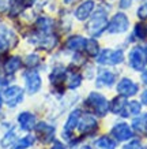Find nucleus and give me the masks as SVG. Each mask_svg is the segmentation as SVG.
I'll return each instance as SVG.
<instances>
[{
    "label": "nucleus",
    "mask_w": 147,
    "mask_h": 149,
    "mask_svg": "<svg viewBox=\"0 0 147 149\" xmlns=\"http://www.w3.org/2000/svg\"><path fill=\"white\" fill-rule=\"evenodd\" d=\"M87 104L94 109V113L98 115V116H105L109 109V104H108V100L105 99V96H102L98 92H93L90 93L89 97H87Z\"/></svg>",
    "instance_id": "f257e3e1"
},
{
    "label": "nucleus",
    "mask_w": 147,
    "mask_h": 149,
    "mask_svg": "<svg viewBox=\"0 0 147 149\" xmlns=\"http://www.w3.org/2000/svg\"><path fill=\"white\" fill-rule=\"evenodd\" d=\"M108 26V18H106V14L104 13V11H97V13L94 14L93 19L90 21V23L87 25V30L91 36H99L101 33L106 29Z\"/></svg>",
    "instance_id": "f03ea898"
},
{
    "label": "nucleus",
    "mask_w": 147,
    "mask_h": 149,
    "mask_svg": "<svg viewBox=\"0 0 147 149\" xmlns=\"http://www.w3.org/2000/svg\"><path fill=\"white\" fill-rule=\"evenodd\" d=\"M123 60H124V52L121 49H104L97 58V62L99 64H108V66L120 64Z\"/></svg>",
    "instance_id": "7ed1b4c3"
},
{
    "label": "nucleus",
    "mask_w": 147,
    "mask_h": 149,
    "mask_svg": "<svg viewBox=\"0 0 147 149\" xmlns=\"http://www.w3.org/2000/svg\"><path fill=\"white\" fill-rule=\"evenodd\" d=\"M129 26V21L127 18V15L123 13H117L112 21L108 25V32L110 34H120V33L127 32V29Z\"/></svg>",
    "instance_id": "20e7f679"
},
{
    "label": "nucleus",
    "mask_w": 147,
    "mask_h": 149,
    "mask_svg": "<svg viewBox=\"0 0 147 149\" xmlns=\"http://www.w3.org/2000/svg\"><path fill=\"white\" fill-rule=\"evenodd\" d=\"M129 66L135 71H143L146 66V54L140 47H135L129 52Z\"/></svg>",
    "instance_id": "39448f33"
},
{
    "label": "nucleus",
    "mask_w": 147,
    "mask_h": 149,
    "mask_svg": "<svg viewBox=\"0 0 147 149\" xmlns=\"http://www.w3.org/2000/svg\"><path fill=\"white\" fill-rule=\"evenodd\" d=\"M4 99H6V103H7V105H8L10 108L17 107L23 100V89L17 85L10 86V88H7L4 91Z\"/></svg>",
    "instance_id": "423d86ee"
},
{
    "label": "nucleus",
    "mask_w": 147,
    "mask_h": 149,
    "mask_svg": "<svg viewBox=\"0 0 147 149\" xmlns=\"http://www.w3.org/2000/svg\"><path fill=\"white\" fill-rule=\"evenodd\" d=\"M23 77H25V85H26V91L29 95H34L41 89L42 81L37 71H27Z\"/></svg>",
    "instance_id": "0eeeda50"
},
{
    "label": "nucleus",
    "mask_w": 147,
    "mask_h": 149,
    "mask_svg": "<svg viewBox=\"0 0 147 149\" xmlns=\"http://www.w3.org/2000/svg\"><path fill=\"white\" fill-rule=\"evenodd\" d=\"M139 91L138 84H135L132 79L129 78H123L119 84H117V92L120 93V96H124V97H131V96H135Z\"/></svg>",
    "instance_id": "6e6552de"
},
{
    "label": "nucleus",
    "mask_w": 147,
    "mask_h": 149,
    "mask_svg": "<svg viewBox=\"0 0 147 149\" xmlns=\"http://www.w3.org/2000/svg\"><path fill=\"white\" fill-rule=\"evenodd\" d=\"M112 136L116 141H128L134 137V131L127 123H117L112 129Z\"/></svg>",
    "instance_id": "1a4fd4ad"
},
{
    "label": "nucleus",
    "mask_w": 147,
    "mask_h": 149,
    "mask_svg": "<svg viewBox=\"0 0 147 149\" xmlns=\"http://www.w3.org/2000/svg\"><path fill=\"white\" fill-rule=\"evenodd\" d=\"M97 119L93 116V115H90V113H86L83 116L79 119V122H78V126H79V131L80 133H83V134H87V133H91L97 129Z\"/></svg>",
    "instance_id": "9d476101"
},
{
    "label": "nucleus",
    "mask_w": 147,
    "mask_h": 149,
    "mask_svg": "<svg viewBox=\"0 0 147 149\" xmlns=\"http://www.w3.org/2000/svg\"><path fill=\"white\" fill-rule=\"evenodd\" d=\"M127 99L124 96H119V97H115L112 100V104H109V108L113 113H117V115H121V116H128V112L125 111L127 109Z\"/></svg>",
    "instance_id": "9b49d317"
},
{
    "label": "nucleus",
    "mask_w": 147,
    "mask_h": 149,
    "mask_svg": "<svg viewBox=\"0 0 147 149\" xmlns=\"http://www.w3.org/2000/svg\"><path fill=\"white\" fill-rule=\"evenodd\" d=\"M94 6L95 4H94L93 0H86V1H83V3L76 8L75 17L79 19V21H86V19L91 15V13H93Z\"/></svg>",
    "instance_id": "f8f14e48"
},
{
    "label": "nucleus",
    "mask_w": 147,
    "mask_h": 149,
    "mask_svg": "<svg viewBox=\"0 0 147 149\" xmlns=\"http://www.w3.org/2000/svg\"><path fill=\"white\" fill-rule=\"evenodd\" d=\"M18 123L22 130L29 131L36 127V116L31 112H21L18 115Z\"/></svg>",
    "instance_id": "ddd939ff"
},
{
    "label": "nucleus",
    "mask_w": 147,
    "mask_h": 149,
    "mask_svg": "<svg viewBox=\"0 0 147 149\" xmlns=\"http://www.w3.org/2000/svg\"><path fill=\"white\" fill-rule=\"evenodd\" d=\"M115 79H116V75L113 74L109 70H99L98 72V77H97V86L101 88V86H112L115 84Z\"/></svg>",
    "instance_id": "4468645a"
},
{
    "label": "nucleus",
    "mask_w": 147,
    "mask_h": 149,
    "mask_svg": "<svg viewBox=\"0 0 147 149\" xmlns=\"http://www.w3.org/2000/svg\"><path fill=\"white\" fill-rule=\"evenodd\" d=\"M80 119V109H74L70 116H68L66 126H64V133H72V130L78 126V122Z\"/></svg>",
    "instance_id": "2eb2a0df"
},
{
    "label": "nucleus",
    "mask_w": 147,
    "mask_h": 149,
    "mask_svg": "<svg viewBox=\"0 0 147 149\" xmlns=\"http://www.w3.org/2000/svg\"><path fill=\"white\" fill-rule=\"evenodd\" d=\"M34 129H36V131L41 137H45L44 141H50L52 137H53V134H55V127L49 126V125H46V123H44V122L38 123Z\"/></svg>",
    "instance_id": "dca6fc26"
},
{
    "label": "nucleus",
    "mask_w": 147,
    "mask_h": 149,
    "mask_svg": "<svg viewBox=\"0 0 147 149\" xmlns=\"http://www.w3.org/2000/svg\"><path fill=\"white\" fill-rule=\"evenodd\" d=\"M95 149H116V140H113L110 137H101L94 142Z\"/></svg>",
    "instance_id": "f3484780"
},
{
    "label": "nucleus",
    "mask_w": 147,
    "mask_h": 149,
    "mask_svg": "<svg viewBox=\"0 0 147 149\" xmlns=\"http://www.w3.org/2000/svg\"><path fill=\"white\" fill-rule=\"evenodd\" d=\"M22 66V60L19 56H12V58H10L4 64V70L7 74H14L15 71H18L19 68Z\"/></svg>",
    "instance_id": "a211bd4d"
},
{
    "label": "nucleus",
    "mask_w": 147,
    "mask_h": 149,
    "mask_svg": "<svg viewBox=\"0 0 147 149\" xmlns=\"http://www.w3.org/2000/svg\"><path fill=\"white\" fill-rule=\"evenodd\" d=\"M86 45V40L83 37L80 36H74V37H70L67 41V48L71 51H79V49H83Z\"/></svg>",
    "instance_id": "6ab92c4d"
},
{
    "label": "nucleus",
    "mask_w": 147,
    "mask_h": 149,
    "mask_svg": "<svg viewBox=\"0 0 147 149\" xmlns=\"http://www.w3.org/2000/svg\"><path fill=\"white\" fill-rule=\"evenodd\" d=\"M132 127L138 131H143L147 127V113H143L140 116L135 118L132 120Z\"/></svg>",
    "instance_id": "aec40b11"
},
{
    "label": "nucleus",
    "mask_w": 147,
    "mask_h": 149,
    "mask_svg": "<svg viewBox=\"0 0 147 149\" xmlns=\"http://www.w3.org/2000/svg\"><path fill=\"white\" fill-rule=\"evenodd\" d=\"M17 140V134H15V130H10L8 133H6V136L1 138L0 141V145H1V148H10L11 145L15 142Z\"/></svg>",
    "instance_id": "412c9836"
},
{
    "label": "nucleus",
    "mask_w": 147,
    "mask_h": 149,
    "mask_svg": "<svg viewBox=\"0 0 147 149\" xmlns=\"http://www.w3.org/2000/svg\"><path fill=\"white\" fill-rule=\"evenodd\" d=\"M37 26L40 29L42 33H48L50 30V27H52V19L46 18V17H42L37 21Z\"/></svg>",
    "instance_id": "4be33fe9"
},
{
    "label": "nucleus",
    "mask_w": 147,
    "mask_h": 149,
    "mask_svg": "<svg viewBox=\"0 0 147 149\" xmlns=\"http://www.w3.org/2000/svg\"><path fill=\"white\" fill-rule=\"evenodd\" d=\"M66 77V71H64V68H55L52 74H50V77L49 79L53 82V84H57V82H61Z\"/></svg>",
    "instance_id": "5701e85b"
},
{
    "label": "nucleus",
    "mask_w": 147,
    "mask_h": 149,
    "mask_svg": "<svg viewBox=\"0 0 147 149\" xmlns=\"http://www.w3.org/2000/svg\"><path fill=\"white\" fill-rule=\"evenodd\" d=\"M33 144H34V137L26 136L17 142V149H26V148H29V146H31Z\"/></svg>",
    "instance_id": "b1692460"
},
{
    "label": "nucleus",
    "mask_w": 147,
    "mask_h": 149,
    "mask_svg": "<svg viewBox=\"0 0 147 149\" xmlns=\"http://www.w3.org/2000/svg\"><path fill=\"white\" fill-rule=\"evenodd\" d=\"M86 51H87V54L91 55V56H95L98 55V42L95 40H87L86 41V45H85Z\"/></svg>",
    "instance_id": "393cba45"
},
{
    "label": "nucleus",
    "mask_w": 147,
    "mask_h": 149,
    "mask_svg": "<svg viewBox=\"0 0 147 149\" xmlns=\"http://www.w3.org/2000/svg\"><path fill=\"white\" fill-rule=\"evenodd\" d=\"M135 36L138 37V38H140V40L147 37V26L144 23H138L135 26Z\"/></svg>",
    "instance_id": "a878e982"
},
{
    "label": "nucleus",
    "mask_w": 147,
    "mask_h": 149,
    "mask_svg": "<svg viewBox=\"0 0 147 149\" xmlns=\"http://www.w3.org/2000/svg\"><path fill=\"white\" fill-rule=\"evenodd\" d=\"M82 84V75L79 74H72L70 77V81H68V88L70 89H76L78 86H80Z\"/></svg>",
    "instance_id": "bb28decb"
},
{
    "label": "nucleus",
    "mask_w": 147,
    "mask_h": 149,
    "mask_svg": "<svg viewBox=\"0 0 147 149\" xmlns=\"http://www.w3.org/2000/svg\"><path fill=\"white\" fill-rule=\"evenodd\" d=\"M142 111V104L138 103V101H131L128 104V113L131 115H139Z\"/></svg>",
    "instance_id": "cd10ccee"
},
{
    "label": "nucleus",
    "mask_w": 147,
    "mask_h": 149,
    "mask_svg": "<svg viewBox=\"0 0 147 149\" xmlns=\"http://www.w3.org/2000/svg\"><path fill=\"white\" fill-rule=\"evenodd\" d=\"M38 60H40V58H38L36 54H31L26 58V64L29 67H34V66L38 63Z\"/></svg>",
    "instance_id": "c85d7f7f"
},
{
    "label": "nucleus",
    "mask_w": 147,
    "mask_h": 149,
    "mask_svg": "<svg viewBox=\"0 0 147 149\" xmlns=\"http://www.w3.org/2000/svg\"><path fill=\"white\" fill-rule=\"evenodd\" d=\"M8 47H10L8 40H7V38H6L3 34H0V54L6 52V51L8 49Z\"/></svg>",
    "instance_id": "c756f323"
},
{
    "label": "nucleus",
    "mask_w": 147,
    "mask_h": 149,
    "mask_svg": "<svg viewBox=\"0 0 147 149\" xmlns=\"http://www.w3.org/2000/svg\"><path fill=\"white\" fill-rule=\"evenodd\" d=\"M138 17L140 19H144V18H147V1L146 3H143L140 7L138 8Z\"/></svg>",
    "instance_id": "7c9ffc66"
},
{
    "label": "nucleus",
    "mask_w": 147,
    "mask_h": 149,
    "mask_svg": "<svg viewBox=\"0 0 147 149\" xmlns=\"http://www.w3.org/2000/svg\"><path fill=\"white\" fill-rule=\"evenodd\" d=\"M124 149H142V145L139 141H131L128 145H125Z\"/></svg>",
    "instance_id": "2f4dec72"
},
{
    "label": "nucleus",
    "mask_w": 147,
    "mask_h": 149,
    "mask_svg": "<svg viewBox=\"0 0 147 149\" xmlns=\"http://www.w3.org/2000/svg\"><path fill=\"white\" fill-rule=\"evenodd\" d=\"M10 7V1L8 0H0V14L6 13Z\"/></svg>",
    "instance_id": "473e14b6"
},
{
    "label": "nucleus",
    "mask_w": 147,
    "mask_h": 149,
    "mask_svg": "<svg viewBox=\"0 0 147 149\" xmlns=\"http://www.w3.org/2000/svg\"><path fill=\"white\" fill-rule=\"evenodd\" d=\"M129 6H131V1H129V0H121V1H120V7H121V8H128Z\"/></svg>",
    "instance_id": "72a5a7b5"
},
{
    "label": "nucleus",
    "mask_w": 147,
    "mask_h": 149,
    "mask_svg": "<svg viewBox=\"0 0 147 149\" xmlns=\"http://www.w3.org/2000/svg\"><path fill=\"white\" fill-rule=\"evenodd\" d=\"M50 149H66V146H64L61 142H55V145Z\"/></svg>",
    "instance_id": "f704fd0d"
},
{
    "label": "nucleus",
    "mask_w": 147,
    "mask_h": 149,
    "mask_svg": "<svg viewBox=\"0 0 147 149\" xmlns=\"http://www.w3.org/2000/svg\"><path fill=\"white\" fill-rule=\"evenodd\" d=\"M140 100H142L143 104H146V105H147V89L142 93V97H140Z\"/></svg>",
    "instance_id": "c9c22d12"
},
{
    "label": "nucleus",
    "mask_w": 147,
    "mask_h": 149,
    "mask_svg": "<svg viewBox=\"0 0 147 149\" xmlns=\"http://www.w3.org/2000/svg\"><path fill=\"white\" fill-rule=\"evenodd\" d=\"M142 79H143V82H144V84H146L147 85V70L144 72H143L142 74Z\"/></svg>",
    "instance_id": "e433bc0d"
},
{
    "label": "nucleus",
    "mask_w": 147,
    "mask_h": 149,
    "mask_svg": "<svg viewBox=\"0 0 147 149\" xmlns=\"http://www.w3.org/2000/svg\"><path fill=\"white\" fill-rule=\"evenodd\" d=\"M1 105H3V96L0 93V108H1Z\"/></svg>",
    "instance_id": "4c0bfd02"
},
{
    "label": "nucleus",
    "mask_w": 147,
    "mask_h": 149,
    "mask_svg": "<svg viewBox=\"0 0 147 149\" xmlns=\"http://www.w3.org/2000/svg\"><path fill=\"white\" fill-rule=\"evenodd\" d=\"M80 149H90L89 146H83V148H80Z\"/></svg>",
    "instance_id": "58836bf2"
},
{
    "label": "nucleus",
    "mask_w": 147,
    "mask_h": 149,
    "mask_svg": "<svg viewBox=\"0 0 147 149\" xmlns=\"http://www.w3.org/2000/svg\"><path fill=\"white\" fill-rule=\"evenodd\" d=\"M70 1H72V0H66V3H70Z\"/></svg>",
    "instance_id": "ea45409f"
},
{
    "label": "nucleus",
    "mask_w": 147,
    "mask_h": 149,
    "mask_svg": "<svg viewBox=\"0 0 147 149\" xmlns=\"http://www.w3.org/2000/svg\"><path fill=\"white\" fill-rule=\"evenodd\" d=\"M134 1H143V0H134Z\"/></svg>",
    "instance_id": "a19ab883"
},
{
    "label": "nucleus",
    "mask_w": 147,
    "mask_h": 149,
    "mask_svg": "<svg viewBox=\"0 0 147 149\" xmlns=\"http://www.w3.org/2000/svg\"><path fill=\"white\" fill-rule=\"evenodd\" d=\"M146 59H147V51H146Z\"/></svg>",
    "instance_id": "79ce46f5"
},
{
    "label": "nucleus",
    "mask_w": 147,
    "mask_h": 149,
    "mask_svg": "<svg viewBox=\"0 0 147 149\" xmlns=\"http://www.w3.org/2000/svg\"><path fill=\"white\" fill-rule=\"evenodd\" d=\"M14 1H19V0H14Z\"/></svg>",
    "instance_id": "37998d69"
}]
</instances>
